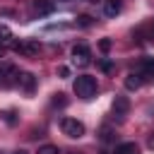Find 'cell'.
<instances>
[{"instance_id": "5", "label": "cell", "mask_w": 154, "mask_h": 154, "mask_svg": "<svg viewBox=\"0 0 154 154\" xmlns=\"http://www.w3.org/2000/svg\"><path fill=\"white\" fill-rule=\"evenodd\" d=\"M130 111V99L128 96H116L113 99V116H118V120H123Z\"/></svg>"}, {"instance_id": "19", "label": "cell", "mask_w": 154, "mask_h": 154, "mask_svg": "<svg viewBox=\"0 0 154 154\" xmlns=\"http://www.w3.org/2000/svg\"><path fill=\"white\" fill-rule=\"evenodd\" d=\"M58 75H60V77H70V67H65V65L58 67Z\"/></svg>"}, {"instance_id": "2", "label": "cell", "mask_w": 154, "mask_h": 154, "mask_svg": "<svg viewBox=\"0 0 154 154\" xmlns=\"http://www.w3.org/2000/svg\"><path fill=\"white\" fill-rule=\"evenodd\" d=\"M60 130H63V135L77 140V137L84 135V123H79L77 118H63L60 120Z\"/></svg>"}, {"instance_id": "26", "label": "cell", "mask_w": 154, "mask_h": 154, "mask_svg": "<svg viewBox=\"0 0 154 154\" xmlns=\"http://www.w3.org/2000/svg\"><path fill=\"white\" fill-rule=\"evenodd\" d=\"M70 154H79V152H70Z\"/></svg>"}, {"instance_id": "17", "label": "cell", "mask_w": 154, "mask_h": 154, "mask_svg": "<svg viewBox=\"0 0 154 154\" xmlns=\"http://www.w3.org/2000/svg\"><path fill=\"white\" fill-rule=\"evenodd\" d=\"M99 67H101L103 72H111V70H113V63H111V60H101V63H99Z\"/></svg>"}, {"instance_id": "13", "label": "cell", "mask_w": 154, "mask_h": 154, "mask_svg": "<svg viewBox=\"0 0 154 154\" xmlns=\"http://www.w3.org/2000/svg\"><path fill=\"white\" fill-rule=\"evenodd\" d=\"M36 154H60V149H58L55 144H43V147H38Z\"/></svg>"}, {"instance_id": "10", "label": "cell", "mask_w": 154, "mask_h": 154, "mask_svg": "<svg viewBox=\"0 0 154 154\" xmlns=\"http://www.w3.org/2000/svg\"><path fill=\"white\" fill-rule=\"evenodd\" d=\"M53 0H34V10L38 12V14H51L53 12Z\"/></svg>"}, {"instance_id": "4", "label": "cell", "mask_w": 154, "mask_h": 154, "mask_svg": "<svg viewBox=\"0 0 154 154\" xmlns=\"http://www.w3.org/2000/svg\"><path fill=\"white\" fill-rule=\"evenodd\" d=\"M12 48L17 51V53H22V55H26V58H34L36 53H38V43L36 41H14L12 43Z\"/></svg>"}, {"instance_id": "8", "label": "cell", "mask_w": 154, "mask_h": 154, "mask_svg": "<svg viewBox=\"0 0 154 154\" xmlns=\"http://www.w3.org/2000/svg\"><path fill=\"white\" fill-rule=\"evenodd\" d=\"M120 10H123L120 0H103V14L106 17H116V14H120Z\"/></svg>"}, {"instance_id": "27", "label": "cell", "mask_w": 154, "mask_h": 154, "mask_svg": "<svg viewBox=\"0 0 154 154\" xmlns=\"http://www.w3.org/2000/svg\"><path fill=\"white\" fill-rule=\"evenodd\" d=\"M89 2H99V0H89Z\"/></svg>"}, {"instance_id": "25", "label": "cell", "mask_w": 154, "mask_h": 154, "mask_svg": "<svg viewBox=\"0 0 154 154\" xmlns=\"http://www.w3.org/2000/svg\"><path fill=\"white\" fill-rule=\"evenodd\" d=\"M0 84H2V67H0Z\"/></svg>"}, {"instance_id": "7", "label": "cell", "mask_w": 154, "mask_h": 154, "mask_svg": "<svg viewBox=\"0 0 154 154\" xmlns=\"http://www.w3.org/2000/svg\"><path fill=\"white\" fill-rule=\"evenodd\" d=\"M140 77H142V82H154V58H144L142 60Z\"/></svg>"}, {"instance_id": "16", "label": "cell", "mask_w": 154, "mask_h": 154, "mask_svg": "<svg viewBox=\"0 0 154 154\" xmlns=\"http://www.w3.org/2000/svg\"><path fill=\"white\" fill-rule=\"evenodd\" d=\"M77 22H79V26H89L91 24V17L89 14H82V17H77Z\"/></svg>"}, {"instance_id": "3", "label": "cell", "mask_w": 154, "mask_h": 154, "mask_svg": "<svg viewBox=\"0 0 154 154\" xmlns=\"http://www.w3.org/2000/svg\"><path fill=\"white\" fill-rule=\"evenodd\" d=\"M72 63H75L77 67H87V65L91 63V51H89V46L77 43V46L72 48Z\"/></svg>"}, {"instance_id": "6", "label": "cell", "mask_w": 154, "mask_h": 154, "mask_svg": "<svg viewBox=\"0 0 154 154\" xmlns=\"http://www.w3.org/2000/svg\"><path fill=\"white\" fill-rule=\"evenodd\" d=\"M17 87H19L24 94H34V89H36V77H34L31 72H22V75H19V82H17Z\"/></svg>"}, {"instance_id": "21", "label": "cell", "mask_w": 154, "mask_h": 154, "mask_svg": "<svg viewBox=\"0 0 154 154\" xmlns=\"http://www.w3.org/2000/svg\"><path fill=\"white\" fill-rule=\"evenodd\" d=\"M147 147H149V149H154V132H152V137L147 140Z\"/></svg>"}, {"instance_id": "18", "label": "cell", "mask_w": 154, "mask_h": 154, "mask_svg": "<svg viewBox=\"0 0 154 154\" xmlns=\"http://www.w3.org/2000/svg\"><path fill=\"white\" fill-rule=\"evenodd\" d=\"M67 101L63 99V94H55V99H53V106H65Z\"/></svg>"}, {"instance_id": "23", "label": "cell", "mask_w": 154, "mask_h": 154, "mask_svg": "<svg viewBox=\"0 0 154 154\" xmlns=\"http://www.w3.org/2000/svg\"><path fill=\"white\" fill-rule=\"evenodd\" d=\"M5 51H7V48H5V43H0V58L5 55Z\"/></svg>"}, {"instance_id": "14", "label": "cell", "mask_w": 154, "mask_h": 154, "mask_svg": "<svg viewBox=\"0 0 154 154\" xmlns=\"http://www.w3.org/2000/svg\"><path fill=\"white\" fill-rule=\"evenodd\" d=\"M101 140H103V142H111V140H113V130H111V128H101Z\"/></svg>"}, {"instance_id": "15", "label": "cell", "mask_w": 154, "mask_h": 154, "mask_svg": "<svg viewBox=\"0 0 154 154\" xmlns=\"http://www.w3.org/2000/svg\"><path fill=\"white\" fill-rule=\"evenodd\" d=\"M99 48H101L103 53H108V51H111V38H101V41H99Z\"/></svg>"}, {"instance_id": "1", "label": "cell", "mask_w": 154, "mask_h": 154, "mask_svg": "<svg viewBox=\"0 0 154 154\" xmlns=\"http://www.w3.org/2000/svg\"><path fill=\"white\" fill-rule=\"evenodd\" d=\"M72 87H75V94H77L79 99H91V96L96 94V79H94L91 75H79Z\"/></svg>"}, {"instance_id": "22", "label": "cell", "mask_w": 154, "mask_h": 154, "mask_svg": "<svg viewBox=\"0 0 154 154\" xmlns=\"http://www.w3.org/2000/svg\"><path fill=\"white\" fill-rule=\"evenodd\" d=\"M149 41H154V24L149 26Z\"/></svg>"}, {"instance_id": "11", "label": "cell", "mask_w": 154, "mask_h": 154, "mask_svg": "<svg viewBox=\"0 0 154 154\" xmlns=\"http://www.w3.org/2000/svg\"><path fill=\"white\" fill-rule=\"evenodd\" d=\"M113 154H140V147H137L135 142H123V144L116 147Z\"/></svg>"}, {"instance_id": "12", "label": "cell", "mask_w": 154, "mask_h": 154, "mask_svg": "<svg viewBox=\"0 0 154 154\" xmlns=\"http://www.w3.org/2000/svg\"><path fill=\"white\" fill-rule=\"evenodd\" d=\"M10 41H12V31L5 24H0V43H10Z\"/></svg>"}, {"instance_id": "20", "label": "cell", "mask_w": 154, "mask_h": 154, "mask_svg": "<svg viewBox=\"0 0 154 154\" xmlns=\"http://www.w3.org/2000/svg\"><path fill=\"white\" fill-rule=\"evenodd\" d=\"M5 120H7V123H14V113L7 111V113H5Z\"/></svg>"}, {"instance_id": "24", "label": "cell", "mask_w": 154, "mask_h": 154, "mask_svg": "<svg viewBox=\"0 0 154 154\" xmlns=\"http://www.w3.org/2000/svg\"><path fill=\"white\" fill-rule=\"evenodd\" d=\"M14 154H26V152H24V149H17V152H14Z\"/></svg>"}, {"instance_id": "9", "label": "cell", "mask_w": 154, "mask_h": 154, "mask_svg": "<svg viewBox=\"0 0 154 154\" xmlns=\"http://www.w3.org/2000/svg\"><path fill=\"white\" fill-rule=\"evenodd\" d=\"M140 87H142V77H140V72H130V75L125 77V89L137 91Z\"/></svg>"}]
</instances>
